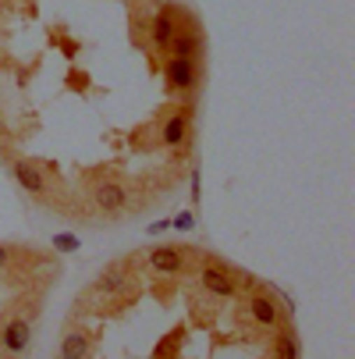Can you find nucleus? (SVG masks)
Instances as JSON below:
<instances>
[{"instance_id": "f257e3e1", "label": "nucleus", "mask_w": 355, "mask_h": 359, "mask_svg": "<svg viewBox=\"0 0 355 359\" xmlns=\"http://www.w3.org/2000/svg\"><path fill=\"white\" fill-rule=\"evenodd\" d=\"M92 207L99 214H125L128 210V192L121 182H96L92 185Z\"/></svg>"}, {"instance_id": "f03ea898", "label": "nucleus", "mask_w": 355, "mask_h": 359, "mask_svg": "<svg viewBox=\"0 0 355 359\" xmlns=\"http://www.w3.org/2000/svg\"><path fill=\"white\" fill-rule=\"evenodd\" d=\"M164 79H167L171 93H192L195 89V79H199L195 57H171L164 65Z\"/></svg>"}, {"instance_id": "7ed1b4c3", "label": "nucleus", "mask_w": 355, "mask_h": 359, "mask_svg": "<svg viewBox=\"0 0 355 359\" xmlns=\"http://www.w3.org/2000/svg\"><path fill=\"white\" fill-rule=\"evenodd\" d=\"M146 264H149V271L174 278V274L185 271V252L178 245H153V249L146 252Z\"/></svg>"}, {"instance_id": "20e7f679", "label": "nucleus", "mask_w": 355, "mask_h": 359, "mask_svg": "<svg viewBox=\"0 0 355 359\" xmlns=\"http://www.w3.org/2000/svg\"><path fill=\"white\" fill-rule=\"evenodd\" d=\"M29 338H32V324L29 317H11L4 327H0V348L8 355H18L29 348Z\"/></svg>"}, {"instance_id": "39448f33", "label": "nucleus", "mask_w": 355, "mask_h": 359, "mask_svg": "<svg viewBox=\"0 0 355 359\" xmlns=\"http://www.w3.org/2000/svg\"><path fill=\"white\" fill-rule=\"evenodd\" d=\"M11 175H15V182H18L29 196H43V192H46V178H43V168H39L36 161L15 157V161H11Z\"/></svg>"}, {"instance_id": "423d86ee", "label": "nucleus", "mask_w": 355, "mask_h": 359, "mask_svg": "<svg viewBox=\"0 0 355 359\" xmlns=\"http://www.w3.org/2000/svg\"><path fill=\"white\" fill-rule=\"evenodd\" d=\"M128 285H132V274L125 271V264H114V267H107L104 274H99V278L92 281V295L118 299V295H125V292H128Z\"/></svg>"}, {"instance_id": "0eeeda50", "label": "nucleus", "mask_w": 355, "mask_h": 359, "mask_svg": "<svg viewBox=\"0 0 355 359\" xmlns=\"http://www.w3.org/2000/svg\"><path fill=\"white\" fill-rule=\"evenodd\" d=\"M249 317H252V324H256V327L274 331V327L281 324V313H277V302H274V295H267V292L249 295Z\"/></svg>"}, {"instance_id": "6e6552de", "label": "nucleus", "mask_w": 355, "mask_h": 359, "mask_svg": "<svg viewBox=\"0 0 355 359\" xmlns=\"http://www.w3.org/2000/svg\"><path fill=\"white\" fill-rule=\"evenodd\" d=\"M185 139H188V111H185V107H178V111L160 125V142H164V146H171V149H178Z\"/></svg>"}, {"instance_id": "1a4fd4ad", "label": "nucleus", "mask_w": 355, "mask_h": 359, "mask_svg": "<svg viewBox=\"0 0 355 359\" xmlns=\"http://www.w3.org/2000/svg\"><path fill=\"white\" fill-rule=\"evenodd\" d=\"M89 355H92V341L82 327H75L61 338V359H89Z\"/></svg>"}, {"instance_id": "9d476101", "label": "nucleus", "mask_w": 355, "mask_h": 359, "mask_svg": "<svg viewBox=\"0 0 355 359\" xmlns=\"http://www.w3.org/2000/svg\"><path fill=\"white\" fill-rule=\"evenodd\" d=\"M167 50H171V57H195V50H199V32H195V29H178Z\"/></svg>"}, {"instance_id": "9b49d317", "label": "nucleus", "mask_w": 355, "mask_h": 359, "mask_svg": "<svg viewBox=\"0 0 355 359\" xmlns=\"http://www.w3.org/2000/svg\"><path fill=\"white\" fill-rule=\"evenodd\" d=\"M270 352H274V359H298V338H295V331H291V327L277 331Z\"/></svg>"}, {"instance_id": "f8f14e48", "label": "nucleus", "mask_w": 355, "mask_h": 359, "mask_svg": "<svg viewBox=\"0 0 355 359\" xmlns=\"http://www.w3.org/2000/svg\"><path fill=\"white\" fill-rule=\"evenodd\" d=\"M54 249H61V252H75V249H78V238H75L71 231H61V235H54Z\"/></svg>"}, {"instance_id": "ddd939ff", "label": "nucleus", "mask_w": 355, "mask_h": 359, "mask_svg": "<svg viewBox=\"0 0 355 359\" xmlns=\"http://www.w3.org/2000/svg\"><path fill=\"white\" fill-rule=\"evenodd\" d=\"M192 224H195V217H192V214H188V210H185V214H178V217H174V228H178V231H188V228H192Z\"/></svg>"}, {"instance_id": "4468645a", "label": "nucleus", "mask_w": 355, "mask_h": 359, "mask_svg": "<svg viewBox=\"0 0 355 359\" xmlns=\"http://www.w3.org/2000/svg\"><path fill=\"white\" fill-rule=\"evenodd\" d=\"M4 267H11V249L0 245V271H4Z\"/></svg>"}]
</instances>
